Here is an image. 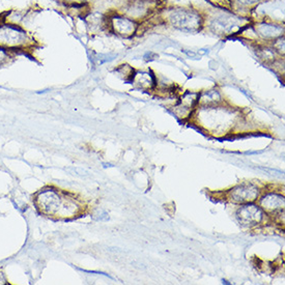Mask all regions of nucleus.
Segmentation results:
<instances>
[{
  "mask_svg": "<svg viewBox=\"0 0 285 285\" xmlns=\"http://www.w3.org/2000/svg\"><path fill=\"white\" fill-rule=\"evenodd\" d=\"M157 8V1L154 0H132L125 7L123 14L135 21L149 17Z\"/></svg>",
  "mask_w": 285,
  "mask_h": 285,
  "instance_id": "423d86ee",
  "label": "nucleus"
},
{
  "mask_svg": "<svg viewBox=\"0 0 285 285\" xmlns=\"http://www.w3.org/2000/svg\"><path fill=\"white\" fill-rule=\"evenodd\" d=\"M265 210L270 212H281L284 210V197L277 194H268L261 200Z\"/></svg>",
  "mask_w": 285,
  "mask_h": 285,
  "instance_id": "9d476101",
  "label": "nucleus"
},
{
  "mask_svg": "<svg viewBox=\"0 0 285 285\" xmlns=\"http://www.w3.org/2000/svg\"><path fill=\"white\" fill-rule=\"evenodd\" d=\"M35 203L42 213L53 217L68 218L74 216L78 211V205L73 200L51 189L38 193Z\"/></svg>",
  "mask_w": 285,
  "mask_h": 285,
  "instance_id": "f257e3e1",
  "label": "nucleus"
},
{
  "mask_svg": "<svg viewBox=\"0 0 285 285\" xmlns=\"http://www.w3.org/2000/svg\"><path fill=\"white\" fill-rule=\"evenodd\" d=\"M258 188L252 184H242L231 191V198L236 202L249 203L258 197Z\"/></svg>",
  "mask_w": 285,
  "mask_h": 285,
  "instance_id": "1a4fd4ad",
  "label": "nucleus"
},
{
  "mask_svg": "<svg viewBox=\"0 0 285 285\" xmlns=\"http://www.w3.org/2000/svg\"><path fill=\"white\" fill-rule=\"evenodd\" d=\"M251 29L257 36L262 37L265 41L273 42L284 33L283 25L272 21H258L254 25H251Z\"/></svg>",
  "mask_w": 285,
  "mask_h": 285,
  "instance_id": "0eeeda50",
  "label": "nucleus"
},
{
  "mask_svg": "<svg viewBox=\"0 0 285 285\" xmlns=\"http://www.w3.org/2000/svg\"><path fill=\"white\" fill-rule=\"evenodd\" d=\"M231 1V6L233 4L238 5L239 7L245 9V8H250L256 4H258L263 0H230Z\"/></svg>",
  "mask_w": 285,
  "mask_h": 285,
  "instance_id": "dca6fc26",
  "label": "nucleus"
},
{
  "mask_svg": "<svg viewBox=\"0 0 285 285\" xmlns=\"http://www.w3.org/2000/svg\"><path fill=\"white\" fill-rule=\"evenodd\" d=\"M221 9V11L211 18L209 24L214 32L221 34H232L242 32L243 29L248 26L243 22L244 18L231 14L226 8Z\"/></svg>",
  "mask_w": 285,
  "mask_h": 285,
  "instance_id": "20e7f679",
  "label": "nucleus"
},
{
  "mask_svg": "<svg viewBox=\"0 0 285 285\" xmlns=\"http://www.w3.org/2000/svg\"><path fill=\"white\" fill-rule=\"evenodd\" d=\"M106 30L122 37H131L138 30V22L120 12H112L107 16Z\"/></svg>",
  "mask_w": 285,
  "mask_h": 285,
  "instance_id": "39448f33",
  "label": "nucleus"
},
{
  "mask_svg": "<svg viewBox=\"0 0 285 285\" xmlns=\"http://www.w3.org/2000/svg\"><path fill=\"white\" fill-rule=\"evenodd\" d=\"M14 54L11 51L0 46V67H3L4 64L8 63V61L14 57Z\"/></svg>",
  "mask_w": 285,
  "mask_h": 285,
  "instance_id": "f3484780",
  "label": "nucleus"
},
{
  "mask_svg": "<svg viewBox=\"0 0 285 285\" xmlns=\"http://www.w3.org/2000/svg\"><path fill=\"white\" fill-rule=\"evenodd\" d=\"M63 1L71 7H84L89 0H63Z\"/></svg>",
  "mask_w": 285,
  "mask_h": 285,
  "instance_id": "aec40b11",
  "label": "nucleus"
},
{
  "mask_svg": "<svg viewBox=\"0 0 285 285\" xmlns=\"http://www.w3.org/2000/svg\"><path fill=\"white\" fill-rule=\"evenodd\" d=\"M239 221L246 226H254L262 222L264 218V212L261 207L253 204H247L242 206L237 213Z\"/></svg>",
  "mask_w": 285,
  "mask_h": 285,
  "instance_id": "6e6552de",
  "label": "nucleus"
},
{
  "mask_svg": "<svg viewBox=\"0 0 285 285\" xmlns=\"http://www.w3.org/2000/svg\"><path fill=\"white\" fill-rule=\"evenodd\" d=\"M116 72H118L125 80H130V81L132 80V78L135 74V71L131 67L128 66V64H123V66H121L118 70H116Z\"/></svg>",
  "mask_w": 285,
  "mask_h": 285,
  "instance_id": "2eb2a0df",
  "label": "nucleus"
},
{
  "mask_svg": "<svg viewBox=\"0 0 285 285\" xmlns=\"http://www.w3.org/2000/svg\"><path fill=\"white\" fill-rule=\"evenodd\" d=\"M199 101H201L204 105L212 106L221 102V96L217 90H209V92L199 95Z\"/></svg>",
  "mask_w": 285,
  "mask_h": 285,
  "instance_id": "4468645a",
  "label": "nucleus"
},
{
  "mask_svg": "<svg viewBox=\"0 0 285 285\" xmlns=\"http://www.w3.org/2000/svg\"><path fill=\"white\" fill-rule=\"evenodd\" d=\"M273 49L280 54H284V36H280L273 41Z\"/></svg>",
  "mask_w": 285,
  "mask_h": 285,
  "instance_id": "6ab92c4d",
  "label": "nucleus"
},
{
  "mask_svg": "<svg viewBox=\"0 0 285 285\" xmlns=\"http://www.w3.org/2000/svg\"><path fill=\"white\" fill-rule=\"evenodd\" d=\"M36 45L33 35L22 25H15L0 20V46L16 53L28 51Z\"/></svg>",
  "mask_w": 285,
  "mask_h": 285,
  "instance_id": "f03ea898",
  "label": "nucleus"
},
{
  "mask_svg": "<svg viewBox=\"0 0 285 285\" xmlns=\"http://www.w3.org/2000/svg\"><path fill=\"white\" fill-rule=\"evenodd\" d=\"M165 21L172 27L187 32L198 31L204 24V18L197 10L186 7H173L166 10Z\"/></svg>",
  "mask_w": 285,
  "mask_h": 285,
  "instance_id": "7ed1b4c3",
  "label": "nucleus"
},
{
  "mask_svg": "<svg viewBox=\"0 0 285 285\" xmlns=\"http://www.w3.org/2000/svg\"><path fill=\"white\" fill-rule=\"evenodd\" d=\"M198 102H199V94L187 93L183 96V99L180 101L179 108H184L186 111H189L195 107Z\"/></svg>",
  "mask_w": 285,
  "mask_h": 285,
  "instance_id": "ddd939ff",
  "label": "nucleus"
},
{
  "mask_svg": "<svg viewBox=\"0 0 285 285\" xmlns=\"http://www.w3.org/2000/svg\"><path fill=\"white\" fill-rule=\"evenodd\" d=\"M25 18H26L25 11L12 9V10L6 11L3 16L0 17V20L3 21V22H6V23H9V24L22 25L23 26V22L25 21Z\"/></svg>",
  "mask_w": 285,
  "mask_h": 285,
  "instance_id": "f8f14e48",
  "label": "nucleus"
},
{
  "mask_svg": "<svg viewBox=\"0 0 285 285\" xmlns=\"http://www.w3.org/2000/svg\"><path fill=\"white\" fill-rule=\"evenodd\" d=\"M275 50L268 47H264L261 49V57L266 61H273L275 59Z\"/></svg>",
  "mask_w": 285,
  "mask_h": 285,
  "instance_id": "a211bd4d",
  "label": "nucleus"
},
{
  "mask_svg": "<svg viewBox=\"0 0 285 285\" xmlns=\"http://www.w3.org/2000/svg\"><path fill=\"white\" fill-rule=\"evenodd\" d=\"M131 81L141 89H150L155 85V77L150 71H142L138 73L135 72Z\"/></svg>",
  "mask_w": 285,
  "mask_h": 285,
  "instance_id": "9b49d317",
  "label": "nucleus"
}]
</instances>
